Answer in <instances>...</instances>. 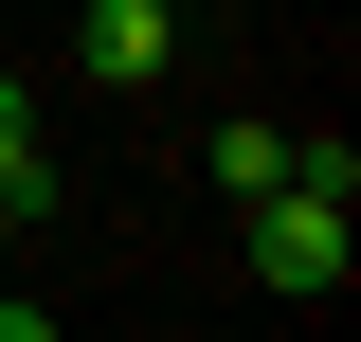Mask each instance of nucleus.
Returning a JSON list of instances; mask_svg holds the SVG:
<instances>
[{"instance_id": "nucleus-1", "label": "nucleus", "mask_w": 361, "mask_h": 342, "mask_svg": "<svg viewBox=\"0 0 361 342\" xmlns=\"http://www.w3.org/2000/svg\"><path fill=\"white\" fill-rule=\"evenodd\" d=\"M253 289H289V306L343 289V198L325 180H253Z\"/></svg>"}, {"instance_id": "nucleus-2", "label": "nucleus", "mask_w": 361, "mask_h": 342, "mask_svg": "<svg viewBox=\"0 0 361 342\" xmlns=\"http://www.w3.org/2000/svg\"><path fill=\"white\" fill-rule=\"evenodd\" d=\"M163 54H180V0H90L73 18V72L90 90H163Z\"/></svg>"}, {"instance_id": "nucleus-3", "label": "nucleus", "mask_w": 361, "mask_h": 342, "mask_svg": "<svg viewBox=\"0 0 361 342\" xmlns=\"http://www.w3.org/2000/svg\"><path fill=\"white\" fill-rule=\"evenodd\" d=\"M0 180H18V198H54V180H37V90H18V72H0Z\"/></svg>"}, {"instance_id": "nucleus-4", "label": "nucleus", "mask_w": 361, "mask_h": 342, "mask_svg": "<svg viewBox=\"0 0 361 342\" xmlns=\"http://www.w3.org/2000/svg\"><path fill=\"white\" fill-rule=\"evenodd\" d=\"M18 234H37V198H18V180H0V270H18Z\"/></svg>"}]
</instances>
